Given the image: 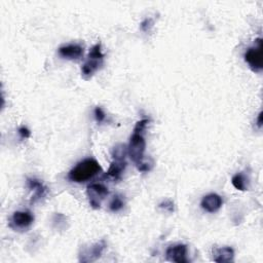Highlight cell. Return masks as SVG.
Listing matches in <instances>:
<instances>
[{"label": "cell", "mask_w": 263, "mask_h": 263, "mask_svg": "<svg viewBox=\"0 0 263 263\" xmlns=\"http://www.w3.org/2000/svg\"><path fill=\"white\" fill-rule=\"evenodd\" d=\"M148 123L149 119L147 118L141 119L136 123L130 143L128 145V154L140 172H148L151 170V166L144 161L146 141L143 136V132L145 131Z\"/></svg>", "instance_id": "obj_1"}, {"label": "cell", "mask_w": 263, "mask_h": 263, "mask_svg": "<svg viewBox=\"0 0 263 263\" xmlns=\"http://www.w3.org/2000/svg\"><path fill=\"white\" fill-rule=\"evenodd\" d=\"M102 172V168L95 158H85L75 166L68 174V179L75 183L90 181Z\"/></svg>", "instance_id": "obj_2"}, {"label": "cell", "mask_w": 263, "mask_h": 263, "mask_svg": "<svg viewBox=\"0 0 263 263\" xmlns=\"http://www.w3.org/2000/svg\"><path fill=\"white\" fill-rule=\"evenodd\" d=\"M104 55L102 53L101 43L95 44L89 53L86 61L81 67V75L85 80L91 79L94 74L103 65Z\"/></svg>", "instance_id": "obj_3"}, {"label": "cell", "mask_w": 263, "mask_h": 263, "mask_svg": "<svg viewBox=\"0 0 263 263\" xmlns=\"http://www.w3.org/2000/svg\"><path fill=\"white\" fill-rule=\"evenodd\" d=\"M262 48V38H257L255 45L249 47L245 53V61L254 72H260L263 69Z\"/></svg>", "instance_id": "obj_4"}, {"label": "cell", "mask_w": 263, "mask_h": 263, "mask_svg": "<svg viewBox=\"0 0 263 263\" xmlns=\"http://www.w3.org/2000/svg\"><path fill=\"white\" fill-rule=\"evenodd\" d=\"M106 248H107V244L104 240L99 241L90 246H83L80 248L78 259L80 262H83V263L95 262L98 259L101 258Z\"/></svg>", "instance_id": "obj_5"}, {"label": "cell", "mask_w": 263, "mask_h": 263, "mask_svg": "<svg viewBox=\"0 0 263 263\" xmlns=\"http://www.w3.org/2000/svg\"><path fill=\"white\" fill-rule=\"evenodd\" d=\"M108 193L109 191L107 187L100 183H93L87 186L86 189V195L89 197L90 205L93 209L101 208L102 202L108 195Z\"/></svg>", "instance_id": "obj_6"}, {"label": "cell", "mask_w": 263, "mask_h": 263, "mask_svg": "<svg viewBox=\"0 0 263 263\" xmlns=\"http://www.w3.org/2000/svg\"><path fill=\"white\" fill-rule=\"evenodd\" d=\"M34 222V216L27 211H17L12 214L9 226L16 230H26Z\"/></svg>", "instance_id": "obj_7"}, {"label": "cell", "mask_w": 263, "mask_h": 263, "mask_svg": "<svg viewBox=\"0 0 263 263\" xmlns=\"http://www.w3.org/2000/svg\"><path fill=\"white\" fill-rule=\"evenodd\" d=\"M188 248L184 244H177L170 246L166 251V258L168 261L176 263H188Z\"/></svg>", "instance_id": "obj_8"}, {"label": "cell", "mask_w": 263, "mask_h": 263, "mask_svg": "<svg viewBox=\"0 0 263 263\" xmlns=\"http://www.w3.org/2000/svg\"><path fill=\"white\" fill-rule=\"evenodd\" d=\"M59 55L66 60H78L83 55V46L77 43H69L59 47Z\"/></svg>", "instance_id": "obj_9"}, {"label": "cell", "mask_w": 263, "mask_h": 263, "mask_svg": "<svg viewBox=\"0 0 263 263\" xmlns=\"http://www.w3.org/2000/svg\"><path fill=\"white\" fill-rule=\"evenodd\" d=\"M222 205V197L217 193H209L205 195L200 202V207L208 213H216L220 210Z\"/></svg>", "instance_id": "obj_10"}, {"label": "cell", "mask_w": 263, "mask_h": 263, "mask_svg": "<svg viewBox=\"0 0 263 263\" xmlns=\"http://www.w3.org/2000/svg\"><path fill=\"white\" fill-rule=\"evenodd\" d=\"M127 168L126 160H118L113 159L111 162V165L106 173V177L112 180H119L121 178V175Z\"/></svg>", "instance_id": "obj_11"}, {"label": "cell", "mask_w": 263, "mask_h": 263, "mask_svg": "<svg viewBox=\"0 0 263 263\" xmlns=\"http://www.w3.org/2000/svg\"><path fill=\"white\" fill-rule=\"evenodd\" d=\"M234 250L230 247L217 248L213 252V260L218 263H226L233 261Z\"/></svg>", "instance_id": "obj_12"}, {"label": "cell", "mask_w": 263, "mask_h": 263, "mask_svg": "<svg viewBox=\"0 0 263 263\" xmlns=\"http://www.w3.org/2000/svg\"><path fill=\"white\" fill-rule=\"evenodd\" d=\"M27 185L29 187V189L34 191V195L32 198L33 203H35L36 200L41 199L47 194V188L39 180L34 179V178H29L27 179Z\"/></svg>", "instance_id": "obj_13"}, {"label": "cell", "mask_w": 263, "mask_h": 263, "mask_svg": "<svg viewBox=\"0 0 263 263\" xmlns=\"http://www.w3.org/2000/svg\"><path fill=\"white\" fill-rule=\"evenodd\" d=\"M231 183L237 190H241V191L248 190V183H249L248 178L243 173L235 174L231 179Z\"/></svg>", "instance_id": "obj_14"}, {"label": "cell", "mask_w": 263, "mask_h": 263, "mask_svg": "<svg viewBox=\"0 0 263 263\" xmlns=\"http://www.w3.org/2000/svg\"><path fill=\"white\" fill-rule=\"evenodd\" d=\"M128 154V146L124 144H117L113 150H112V157L113 159L124 160L126 155Z\"/></svg>", "instance_id": "obj_15"}, {"label": "cell", "mask_w": 263, "mask_h": 263, "mask_svg": "<svg viewBox=\"0 0 263 263\" xmlns=\"http://www.w3.org/2000/svg\"><path fill=\"white\" fill-rule=\"evenodd\" d=\"M124 205H126V203H124V199L122 198V196L116 194L111 199V202L109 204V209L111 212H118L123 209Z\"/></svg>", "instance_id": "obj_16"}, {"label": "cell", "mask_w": 263, "mask_h": 263, "mask_svg": "<svg viewBox=\"0 0 263 263\" xmlns=\"http://www.w3.org/2000/svg\"><path fill=\"white\" fill-rule=\"evenodd\" d=\"M94 113H95V118L98 122H103L106 119V114L101 107H96Z\"/></svg>", "instance_id": "obj_17"}, {"label": "cell", "mask_w": 263, "mask_h": 263, "mask_svg": "<svg viewBox=\"0 0 263 263\" xmlns=\"http://www.w3.org/2000/svg\"><path fill=\"white\" fill-rule=\"evenodd\" d=\"M153 20L151 18H148V19H145L142 23H141V29L144 31V32H149L150 29L152 28L153 26Z\"/></svg>", "instance_id": "obj_18"}, {"label": "cell", "mask_w": 263, "mask_h": 263, "mask_svg": "<svg viewBox=\"0 0 263 263\" xmlns=\"http://www.w3.org/2000/svg\"><path fill=\"white\" fill-rule=\"evenodd\" d=\"M158 207L160 209H164L168 212H174V203L172 202V200H169V199H166L164 200V202H161Z\"/></svg>", "instance_id": "obj_19"}, {"label": "cell", "mask_w": 263, "mask_h": 263, "mask_svg": "<svg viewBox=\"0 0 263 263\" xmlns=\"http://www.w3.org/2000/svg\"><path fill=\"white\" fill-rule=\"evenodd\" d=\"M19 135L21 136L22 139H27V138H29L31 136V132L26 127H21L19 129Z\"/></svg>", "instance_id": "obj_20"}, {"label": "cell", "mask_w": 263, "mask_h": 263, "mask_svg": "<svg viewBox=\"0 0 263 263\" xmlns=\"http://www.w3.org/2000/svg\"><path fill=\"white\" fill-rule=\"evenodd\" d=\"M257 126L259 129H261L262 127V112H260V113L258 114V117H257Z\"/></svg>", "instance_id": "obj_21"}]
</instances>
